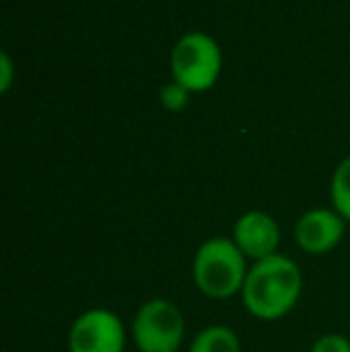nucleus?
I'll list each match as a JSON object with an SVG mask.
<instances>
[{
  "instance_id": "423d86ee",
  "label": "nucleus",
  "mask_w": 350,
  "mask_h": 352,
  "mask_svg": "<svg viewBox=\"0 0 350 352\" xmlns=\"http://www.w3.org/2000/svg\"><path fill=\"white\" fill-rule=\"evenodd\" d=\"M230 240L243 252L245 259L254 264L278 254L281 228L266 211H248L235 221Z\"/></svg>"
},
{
  "instance_id": "9b49d317",
  "label": "nucleus",
  "mask_w": 350,
  "mask_h": 352,
  "mask_svg": "<svg viewBox=\"0 0 350 352\" xmlns=\"http://www.w3.org/2000/svg\"><path fill=\"white\" fill-rule=\"evenodd\" d=\"M309 352H350V340L341 333H327L314 340Z\"/></svg>"
},
{
  "instance_id": "f03ea898",
  "label": "nucleus",
  "mask_w": 350,
  "mask_h": 352,
  "mask_svg": "<svg viewBox=\"0 0 350 352\" xmlns=\"http://www.w3.org/2000/svg\"><path fill=\"white\" fill-rule=\"evenodd\" d=\"M248 259L230 237L201 242L192 259V278L209 300H230L240 295L248 278Z\"/></svg>"
},
{
  "instance_id": "20e7f679",
  "label": "nucleus",
  "mask_w": 350,
  "mask_h": 352,
  "mask_svg": "<svg viewBox=\"0 0 350 352\" xmlns=\"http://www.w3.org/2000/svg\"><path fill=\"white\" fill-rule=\"evenodd\" d=\"M132 340L140 352H177L185 340V319L171 300H149L135 311Z\"/></svg>"
},
{
  "instance_id": "9d476101",
  "label": "nucleus",
  "mask_w": 350,
  "mask_h": 352,
  "mask_svg": "<svg viewBox=\"0 0 350 352\" xmlns=\"http://www.w3.org/2000/svg\"><path fill=\"white\" fill-rule=\"evenodd\" d=\"M190 94L192 91H187V89L182 87V84L168 82V84H164V87H161L159 98H161V103H164L166 111L180 113V111H185L187 103H190Z\"/></svg>"
},
{
  "instance_id": "f8f14e48",
  "label": "nucleus",
  "mask_w": 350,
  "mask_h": 352,
  "mask_svg": "<svg viewBox=\"0 0 350 352\" xmlns=\"http://www.w3.org/2000/svg\"><path fill=\"white\" fill-rule=\"evenodd\" d=\"M12 60H10V53H0V91H10V84H12Z\"/></svg>"
},
{
  "instance_id": "f257e3e1",
  "label": "nucleus",
  "mask_w": 350,
  "mask_h": 352,
  "mask_svg": "<svg viewBox=\"0 0 350 352\" xmlns=\"http://www.w3.org/2000/svg\"><path fill=\"white\" fill-rule=\"evenodd\" d=\"M303 295V271L293 259L274 254L254 261L243 285V305L259 321H278L295 309Z\"/></svg>"
},
{
  "instance_id": "39448f33",
  "label": "nucleus",
  "mask_w": 350,
  "mask_h": 352,
  "mask_svg": "<svg viewBox=\"0 0 350 352\" xmlns=\"http://www.w3.org/2000/svg\"><path fill=\"white\" fill-rule=\"evenodd\" d=\"M127 343V331L120 316L103 307L87 309L72 321L67 333L70 352H122Z\"/></svg>"
},
{
  "instance_id": "0eeeda50",
  "label": "nucleus",
  "mask_w": 350,
  "mask_h": 352,
  "mask_svg": "<svg viewBox=\"0 0 350 352\" xmlns=\"http://www.w3.org/2000/svg\"><path fill=\"white\" fill-rule=\"evenodd\" d=\"M343 235H346V221L333 209H309L295 223V242L300 250L314 256L336 250Z\"/></svg>"
},
{
  "instance_id": "6e6552de",
  "label": "nucleus",
  "mask_w": 350,
  "mask_h": 352,
  "mask_svg": "<svg viewBox=\"0 0 350 352\" xmlns=\"http://www.w3.org/2000/svg\"><path fill=\"white\" fill-rule=\"evenodd\" d=\"M187 352H240V338L230 326H206L192 338Z\"/></svg>"
},
{
  "instance_id": "1a4fd4ad",
  "label": "nucleus",
  "mask_w": 350,
  "mask_h": 352,
  "mask_svg": "<svg viewBox=\"0 0 350 352\" xmlns=\"http://www.w3.org/2000/svg\"><path fill=\"white\" fill-rule=\"evenodd\" d=\"M331 201H333V211L346 223H350V156L346 161L338 163V168L333 170Z\"/></svg>"
},
{
  "instance_id": "7ed1b4c3",
  "label": "nucleus",
  "mask_w": 350,
  "mask_h": 352,
  "mask_svg": "<svg viewBox=\"0 0 350 352\" xmlns=\"http://www.w3.org/2000/svg\"><path fill=\"white\" fill-rule=\"evenodd\" d=\"M221 65V48L209 34L190 32L177 38L171 53V70L173 82L182 84L187 91H206L219 82Z\"/></svg>"
}]
</instances>
